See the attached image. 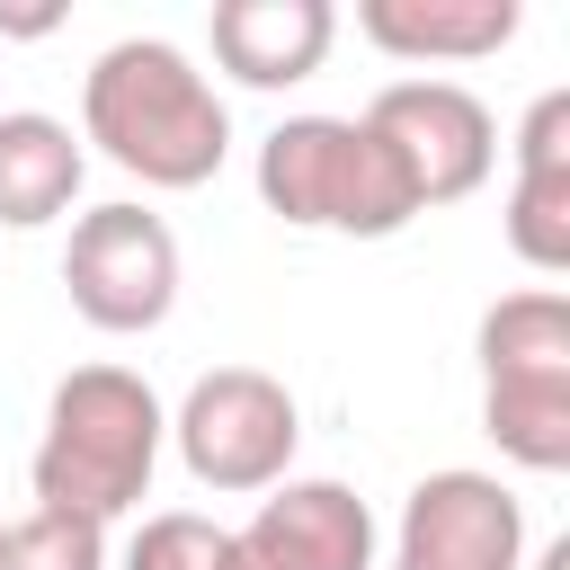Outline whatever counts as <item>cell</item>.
Segmentation results:
<instances>
[{"label":"cell","mask_w":570,"mask_h":570,"mask_svg":"<svg viewBox=\"0 0 570 570\" xmlns=\"http://www.w3.org/2000/svg\"><path fill=\"white\" fill-rule=\"evenodd\" d=\"M80 142L142 187H205L232 151V107L169 36H125L80 80Z\"/></svg>","instance_id":"obj_1"},{"label":"cell","mask_w":570,"mask_h":570,"mask_svg":"<svg viewBox=\"0 0 570 570\" xmlns=\"http://www.w3.org/2000/svg\"><path fill=\"white\" fill-rule=\"evenodd\" d=\"M160 445H169V410L134 365H71L45 401V436H36V463H27L36 508L107 525V517L151 499Z\"/></svg>","instance_id":"obj_2"},{"label":"cell","mask_w":570,"mask_h":570,"mask_svg":"<svg viewBox=\"0 0 570 570\" xmlns=\"http://www.w3.org/2000/svg\"><path fill=\"white\" fill-rule=\"evenodd\" d=\"M258 196L294 232H347V240H392L419 223L410 169L365 116H285L258 142Z\"/></svg>","instance_id":"obj_3"},{"label":"cell","mask_w":570,"mask_h":570,"mask_svg":"<svg viewBox=\"0 0 570 570\" xmlns=\"http://www.w3.org/2000/svg\"><path fill=\"white\" fill-rule=\"evenodd\" d=\"M481 428L525 472H570V294L525 285L481 312Z\"/></svg>","instance_id":"obj_4"},{"label":"cell","mask_w":570,"mask_h":570,"mask_svg":"<svg viewBox=\"0 0 570 570\" xmlns=\"http://www.w3.org/2000/svg\"><path fill=\"white\" fill-rule=\"evenodd\" d=\"M169 445H178V463H187L196 490L249 499V490L294 481L303 410H294V392L267 365H214V374L187 383V401L169 419Z\"/></svg>","instance_id":"obj_5"},{"label":"cell","mask_w":570,"mask_h":570,"mask_svg":"<svg viewBox=\"0 0 570 570\" xmlns=\"http://www.w3.org/2000/svg\"><path fill=\"white\" fill-rule=\"evenodd\" d=\"M62 285H71V312H80L89 330L142 338V330H160L169 303H178V232H169L151 205H134V196L89 205V214L71 223V240H62Z\"/></svg>","instance_id":"obj_6"},{"label":"cell","mask_w":570,"mask_h":570,"mask_svg":"<svg viewBox=\"0 0 570 570\" xmlns=\"http://www.w3.org/2000/svg\"><path fill=\"white\" fill-rule=\"evenodd\" d=\"M365 125H374V134L392 142V160L410 169L419 214H428V205H463V196L490 178V160H499V125H490V107H481L463 80H383L374 107H365Z\"/></svg>","instance_id":"obj_7"},{"label":"cell","mask_w":570,"mask_h":570,"mask_svg":"<svg viewBox=\"0 0 570 570\" xmlns=\"http://www.w3.org/2000/svg\"><path fill=\"white\" fill-rule=\"evenodd\" d=\"M392 570H525V508L499 472H428L401 499Z\"/></svg>","instance_id":"obj_8"},{"label":"cell","mask_w":570,"mask_h":570,"mask_svg":"<svg viewBox=\"0 0 570 570\" xmlns=\"http://www.w3.org/2000/svg\"><path fill=\"white\" fill-rule=\"evenodd\" d=\"M232 570H374V508L347 481H276L232 525Z\"/></svg>","instance_id":"obj_9"},{"label":"cell","mask_w":570,"mask_h":570,"mask_svg":"<svg viewBox=\"0 0 570 570\" xmlns=\"http://www.w3.org/2000/svg\"><path fill=\"white\" fill-rule=\"evenodd\" d=\"M508 249L534 276L570 267V89H543L517 125V187H508Z\"/></svg>","instance_id":"obj_10"},{"label":"cell","mask_w":570,"mask_h":570,"mask_svg":"<svg viewBox=\"0 0 570 570\" xmlns=\"http://www.w3.org/2000/svg\"><path fill=\"white\" fill-rule=\"evenodd\" d=\"M338 9L330 0H214V62L240 89H294L330 62Z\"/></svg>","instance_id":"obj_11"},{"label":"cell","mask_w":570,"mask_h":570,"mask_svg":"<svg viewBox=\"0 0 570 570\" xmlns=\"http://www.w3.org/2000/svg\"><path fill=\"white\" fill-rule=\"evenodd\" d=\"M517 0H356V36L392 62H490L499 45H517Z\"/></svg>","instance_id":"obj_12"},{"label":"cell","mask_w":570,"mask_h":570,"mask_svg":"<svg viewBox=\"0 0 570 570\" xmlns=\"http://www.w3.org/2000/svg\"><path fill=\"white\" fill-rule=\"evenodd\" d=\"M80 178H89V151H80V134L62 116H45V107L0 116V223L9 232H36V223L71 214Z\"/></svg>","instance_id":"obj_13"},{"label":"cell","mask_w":570,"mask_h":570,"mask_svg":"<svg viewBox=\"0 0 570 570\" xmlns=\"http://www.w3.org/2000/svg\"><path fill=\"white\" fill-rule=\"evenodd\" d=\"M0 570H107V525L62 517V508H27L0 534Z\"/></svg>","instance_id":"obj_14"},{"label":"cell","mask_w":570,"mask_h":570,"mask_svg":"<svg viewBox=\"0 0 570 570\" xmlns=\"http://www.w3.org/2000/svg\"><path fill=\"white\" fill-rule=\"evenodd\" d=\"M125 570H232V525H214L196 508H160L134 525Z\"/></svg>","instance_id":"obj_15"},{"label":"cell","mask_w":570,"mask_h":570,"mask_svg":"<svg viewBox=\"0 0 570 570\" xmlns=\"http://www.w3.org/2000/svg\"><path fill=\"white\" fill-rule=\"evenodd\" d=\"M62 27V9H0V36H45Z\"/></svg>","instance_id":"obj_16"},{"label":"cell","mask_w":570,"mask_h":570,"mask_svg":"<svg viewBox=\"0 0 570 570\" xmlns=\"http://www.w3.org/2000/svg\"><path fill=\"white\" fill-rule=\"evenodd\" d=\"M0 534H9V525H0Z\"/></svg>","instance_id":"obj_17"}]
</instances>
